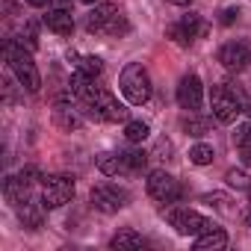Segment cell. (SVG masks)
Segmentation results:
<instances>
[{"label":"cell","instance_id":"obj_29","mask_svg":"<svg viewBox=\"0 0 251 251\" xmlns=\"http://www.w3.org/2000/svg\"><path fill=\"white\" fill-rule=\"evenodd\" d=\"M245 222H248V227H251V204H248V210H245Z\"/></svg>","mask_w":251,"mask_h":251},{"label":"cell","instance_id":"obj_26","mask_svg":"<svg viewBox=\"0 0 251 251\" xmlns=\"http://www.w3.org/2000/svg\"><path fill=\"white\" fill-rule=\"evenodd\" d=\"M236 18H239V9H236V6H227V9H222V18H219V21L227 27V24H233Z\"/></svg>","mask_w":251,"mask_h":251},{"label":"cell","instance_id":"obj_1","mask_svg":"<svg viewBox=\"0 0 251 251\" xmlns=\"http://www.w3.org/2000/svg\"><path fill=\"white\" fill-rule=\"evenodd\" d=\"M3 53H6V62H9L15 80L21 83V89L39 92V89H42V77H39V68H36V62H33V50H27L18 39H9L6 48H3Z\"/></svg>","mask_w":251,"mask_h":251},{"label":"cell","instance_id":"obj_5","mask_svg":"<svg viewBox=\"0 0 251 251\" xmlns=\"http://www.w3.org/2000/svg\"><path fill=\"white\" fill-rule=\"evenodd\" d=\"M42 204L45 210H59L74 198V177L71 175H48L42 177Z\"/></svg>","mask_w":251,"mask_h":251},{"label":"cell","instance_id":"obj_17","mask_svg":"<svg viewBox=\"0 0 251 251\" xmlns=\"http://www.w3.org/2000/svg\"><path fill=\"white\" fill-rule=\"evenodd\" d=\"M42 210H45V204H36V201L21 204V207H18L21 225H24L27 230H39V227H42Z\"/></svg>","mask_w":251,"mask_h":251},{"label":"cell","instance_id":"obj_23","mask_svg":"<svg viewBox=\"0 0 251 251\" xmlns=\"http://www.w3.org/2000/svg\"><path fill=\"white\" fill-rule=\"evenodd\" d=\"M227 89H230V95L236 98V103H239V112H245L248 118H251V95L239 86V83H227Z\"/></svg>","mask_w":251,"mask_h":251},{"label":"cell","instance_id":"obj_13","mask_svg":"<svg viewBox=\"0 0 251 251\" xmlns=\"http://www.w3.org/2000/svg\"><path fill=\"white\" fill-rule=\"evenodd\" d=\"M95 166H98V172L106 175V177L133 175L130 160H127V151H106V154H98V157H95Z\"/></svg>","mask_w":251,"mask_h":251},{"label":"cell","instance_id":"obj_10","mask_svg":"<svg viewBox=\"0 0 251 251\" xmlns=\"http://www.w3.org/2000/svg\"><path fill=\"white\" fill-rule=\"evenodd\" d=\"M219 62H222V68H227V71H245L248 65H251V42H242V39H236V42H225L222 48H219Z\"/></svg>","mask_w":251,"mask_h":251},{"label":"cell","instance_id":"obj_8","mask_svg":"<svg viewBox=\"0 0 251 251\" xmlns=\"http://www.w3.org/2000/svg\"><path fill=\"white\" fill-rule=\"evenodd\" d=\"M210 109H213V118H216L219 124H230V121H236V115H239V103H236V98L230 95L227 83L210 89Z\"/></svg>","mask_w":251,"mask_h":251},{"label":"cell","instance_id":"obj_21","mask_svg":"<svg viewBox=\"0 0 251 251\" xmlns=\"http://www.w3.org/2000/svg\"><path fill=\"white\" fill-rule=\"evenodd\" d=\"M183 130L189 136H204L210 130V118H198L195 112H189V118H183Z\"/></svg>","mask_w":251,"mask_h":251},{"label":"cell","instance_id":"obj_31","mask_svg":"<svg viewBox=\"0 0 251 251\" xmlns=\"http://www.w3.org/2000/svg\"><path fill=\"white\" fill-rule=\"evenodd\" d=\"M80 3H95V0H80Z\"/></svg>","mask_w":251,"mask_h":251},{"label":"cell","instance_id":"obj_4","mask_svg":"<svg viewBox=\"0 0 251 251\" xmlns=\"http://www.w3.org/2000/svg\"><path fill=\"white\" fill-rule=\"evenodd\" d=\"M163 213H166L169 225H172L180 236H198V233H204L207 227L216 225L213 219H204L201 213H195V210H189V207H177V204H166Z\"/></svg>","mask_w":251,"mask_h":251},{"label":"cell","instance_id":"obj_25","mask_svg":"<svg viewBox=\"0 0 251 251\" xmlns=\"http://www.w3.org/2000/svg\"><path fill=\"white\" fill-rule=\"evenodd\" d=\"M225 180H227V186L242 189V192H248V186H251V177H248L245 172H239V169H230V172L225 175Z\"/></svg>","mask_w":251,"mask_h":251},{"label":"cell","instance_id":"obj_2","mask_svg":"<svg viewBox=\"0 0 251 251\" xmlns=\"http://www.w3.org/2000/svg\"><path fill=\"white\" fill-rule=\"evenodd\" d=\"M118 86H121V95L127 98V103L133 106H142L151 100V77H148V68L142 62H127L118 74Z\"/></svg>","mask_w":251,"mask_h":251},{"label":"cell","instance_id":"obj_30","mask_svg":"<svg viewBox=\"0 0 251 251\" xmlns=\"http://www.w3.org/2000/svg\"><path fill=\"white\" fill-rule=\"evenodd\" d=\"M248 204H251V186H248Z\"/></svg>","mask_w":251,"mask_h":251},{"label":"cell","instance_id":"obj_7","mask_svg":"<svg viewBox=\"0 0 251 251\" xmlns=\"http://www.w3.org/2000/svg\"><path fill=\"white\" fill-rule=\"evenodd\" d=\"M166 36L175 42V45H180V48H186V45H192L195 39H201V36H207V24H204V18L201 15H195V12H189V15H183L180 21H175L169 30H166Z\"/></svg>","mask_w":251,"mask_h":251},{"label":"cell","instance_id":"obj_6","mask_svg":"<svg viewBox=\"0 0 251 251\" xmlns=\"http://www.w3.org/2000/svg\"><path fill=\"white\" fill-rule=\"evenodd\" d=\"M130 204V192L121 189L118 183H98L92 186V207L100 213H118Z\"/></svg>","mask_w":251,"mask_h":251},{"label":"cell","instance_id":"obj_24","mask_svg":"<svg viewBox=\"0 0 251 251\" xmlns=\"http://www.w3.org/2000/svg\"><path fill=\"white\" fill-rule=\"evenodd\" d=\"M27 50H36L39 48V30H36V24L33 21H27L24 24V30H21V39H18Z\"/></svg>","mask_w":251,"mask_h":251},{"label":"cell","instance_id":"obj_11","mask_svg":"<svg viewBox=\"0 0 251 251\" xmlns=\"http://www.w3.org/2000/svg\"><path fill=\"white\" fill-rule=\"evenodd\" d=\"M74 92L68 89V95H62L59 100H56V106H53V121H56V127L59 130H65V133H71V130H77L80 124H83V115H80V109H74Z\"/></svg>","mask_w":251,"mask_h":251},{"label":"cell","instance_id":"obj_14","mask_svg":"<svg viewBox=\"0 0 251 251\" xmlns=\"http://www.w3.org/2000/svg\"><path fill=\"white\" fill-rule=\"evenodd\" d=\"M42 24L56 33V36H71L74 33V18H71V9H59V6H48V12L42 15Z\"/></svg>","mask_w":251,"mask_h":251},{"label":"cell","instance_id":"obj_16","mask_svg":"<svg viewBox=\"0 0 251 251\" xmlns=\"http://www.w3.org/2000/svg\"><path fill=\"white\" fill-rule=\"evenodd\" d=\"M145 245H148L145 236L136 233V230H118L109 239V248H115V251H136V248H145Z\"/></svg>","mask_w":251,"mask_h":251},{"label":"cell","instance_id":"obj_20","mask_svg":"<svg viewBox=\"0 0 251 251\" xmlns=\"http://www.w3.org/2000/svg\"><path fill=\"white\" fill-rule=\"evenodd\" d=\"M74 65H77V71H83V74L92 77V80H98V77L103 74V59H100V56H80Z\"/></svg>","mask_w":251,"mask_h":251},{"label":"cell","instance_id":"obj_28","mask_svg":"<svg viewBox=\"0 0 251 251\" xmlns=\"http://www.w3.org/2000/svg\"><path fill=\"white\" fill-rule=\"evenodd\" d=\"M169 3H175V6H189L192 0H169Z\"/></svg>","mask_w":251,"mask_h":251},{"label":"cell","instance_id":"obj_15","mask_svg":"<svg viewBox=\"0 0 251 251\" xmlns=\"http://www.w3.org/2000/svg\"><path fill=\"white\" fill-rule=\"evenodd\" d=\"M192 245H195V251H216V248H225V245H227V233H225L219 225H213V227H207L204 233H198Z\"/></svg>","mask_w":251,"mask_h":251},{"label":"cell","instance_id":"obj_19","mask_svg":"<svg viewBox=\"0 0 251 251\" xmlns=\"http://www.w3.org/2000/svg\"><path fill=\"white\" fill-rule=\"evenodd\" d=\"M148 133H151V127H148L145 121H124V136H127V142H130V145L145 142V139H148Z\"/></svg>","mask_w":251,"mask_h":251},{"label":"cell","instance_id":"obj_12","mask_svg":"<svg viewBox=\"0 0 251 251\" xmlns=\"http://www.w3.org/2000/svg\"><path fill=\"white\" fill-rule=\"evenodd\" d=\"M177 103L186 112H198L201 109V103H204V86H201V80L195 74H186L177 83Z\"/></svg>","mask_w":251,"mask_h":251},{"label":"cell","instance_id":"obj_27","mask_svg":"<svg viewBox=\"0 0 251 251\" xmlns=\"http://www.w3.org/2000/svg\"><path fill=\"white\" fill-rule=\"evenodd\" d=\"M27 6H36V9H45V6H50V0H24Z\"/></svg>","mask_w":251,"mask_h":251},{"label":"cell","instance_id":"obj_3","mask_svg":"<svg viewBox=\"0 0 251 251\" xmlns=\"http://www.w3.org/2000/svg\"><path fill=\"white\" fill-rule=\"evenodd\" d=\"M86 30L98 33V36H124L130 30V24H127V18L121 15V9L115 3H98L86 15Z\"/></svg>","mask_w":251,"mask_h":251},{"label":"cell","instance_id":"obj_22","mask_svg":"<svg viewBox=\"0 0 251 251\" xmlns=\"http://www.w3.org/2000/svg\"><path fill=\"white\" fill-rule=\"evenodd\" d=\"M213 148L210 145H204V142H198V145H192V151H189V160L195 163V166H210L213 163Z\"/></svg>","mask_w":251,"mask_h":251},{"label":"cell","instance_id":"obj_9","mask_svg":"<svg viewBox=\"0 0 251 251\" xmlns=\"http://www.w3.org/2000/svg\"><path fill=\"white\" fill-rule=\"evenodd\" d=\"M145 186H148V195H151L157 204H175V201L180 198V183H177L169 172H163V169L151 172Z\"/></svg>","mask_w":251,"mask_h":251},{"label":"cell","instance_id":"obj_18","mask_svg":"<svg viewBox=\"0 0 251 251\" xmlns=\"http://www.w3.org/2000/svg\"><path fill=\"white\" fill-rule=\"evenodd\" d=\"M233 142H236V148H239V160H242V166L251 169V124H242V127H236Z\"/></svg>","mask_w":251,"mask_h":251}]
</instances>
